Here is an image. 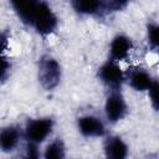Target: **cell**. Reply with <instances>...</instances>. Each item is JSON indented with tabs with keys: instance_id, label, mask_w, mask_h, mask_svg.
Masks as SVG:
<instances>
[{
	"instance_id": "1",
	"label": "cell",
	"mask_w": 159,
	"mask_h": 159,
	"mask_svg": "<svg viewBox=\"0 0 159 159\" xmlns=\"http://www.w3.org/2000/svg\"><path fill=\"white\" fill-rule=\"evenodd\" d=\"M20 20L40 35H50L57 27V16L45 1H12Z\"/></svg>"
},
{
	"instance_id": "2",
	"label": "cell",
	"mask_w": 159,
	"mask_h": 159,
	"mask_svg": "<svg viewBox=\"0 0 159 159\" xmlns=\"http://www.w3.org/2000/svg\"><path fill=\"white\" fill-rule=\"evenodd\" d=\"M39 81L46 89L55 88L61 81V66L50 55L41 56L39 61Z\"/></svg>"
},
{
	"instance_id": "3",
	"label": "cell",
	"mask_w": 159,
	"mask_h": 159,
	"mask_svg": "<svg viewBox=\"0 0 159 159\" xmlns=\"http://www.w3.org/2000/svg\"><path fill=\"white\" fill-rule=\"evenodd\" d=\"M98 78L99 81L107 86L112 92L113 91H118L122 86V83L124 82V73L122 71V68L119 67V65L113 61V60H108L106 61L99 68H98Z\"/></svg>"
},
{
	"instance_id": "4",
	"label": "cell",
	"mask_w": 159,
	"mask_h": 159,
	"mask_svg": "<svg viewBox=\"0 0 159 159\" xmlns=\"http://www.w3.org/2000/svg\"><path fill=\"white\" fill-rule=\"evenodd\" d=\"M53 120L51 118H37L31 119L25 127V138L27 142L39 144L43 142L52 132Z\"/></svg>"
},
{
	"instance_id": "5",
	"label": "cell",
	"mask_w": 159,
	"mask_h": 159,
	"mask_svg": "<svg viewBox=\"0 0 159 159\" xmlns=\"http://www.w3.org/2000/svg\"><path fill=\"white\" fill-rule=\"evenodd\" d=\"M127 111H128L127 103L122 93L118 91L111 92L104 104V112H106L107 119L112 123H117L125 117Z\"/></svg>"
},
{
	"instance_id": "6",
	"label": "cell",
	"mask_w": 159,
	"mask_h": 159,
	"mask_svg": "<svg viewBox=\"0 0 159 159\" xmlns=\"http://www.w3.org/2000/svg\"><path fill=\"white\" fill-rule=\"evenodd\" d=\"M77 127H78L80 133L84 137L93 138V137H103L106 134L104 123L102 122L101 118L96 116L87 114V116L78 118Z\"/></svg>"
},
{
	"instance_id": "7",
	"label": "cell",
	"mask_w": 159,
	"mask_h": 159,
	"mask_svg": "<svg viewBox=\"0 0 159 159\" xmlns=\"http://www.w3.org/2000/svg\"><path fill=\"white\" fill-rule=\"evenodd\" d=\"M124 78H127L129 86L135 91H148L149 87L153 84L155 80H153L152 75L140 67L130 68L125 75Z\"/></svg>"
},
{
	"instance_id": "8",
	"label": "cell",
	"mask_w": 159,
	"mask_h": 159,
	"mask_svg": "<svg viewBox=\"0 0 159 159\" xmlns=\"http://www.w3.org/2000/svg\"><path fill=\"white\" fill-rule=\"evenodd\" d=\"M133 48L132 40L125 36V35H117L113 37L111 45H109V53H111V60L113 61H122L127 58L129 55L130 50Z\"/></svg>"
},
{
	"instance_id": "9",
	"label": "cell",
	"mask_w": 159,
	"mask_h": 159,
	"mask_svg": "<svg viewBox=\"0 0 159 159\" xmlns=\"http://www.w3.org/2000/svg\"><path fill=\"white\" fill-rule=\"evenodd\" d=\"M104 153L107 159H125L128 155V145L120 137L112 135L104 142Z\"/></svg>"
},
{
	"instance_id": "10",
	"label": "cell",
	"mask_w": 159,
	"mask_h": 159,
	"mask_svg": "<svg viewBox=\"0 0 159 159\" xmlns=\"http://www.w3.org/2000/svg\"><path fill=\"white\" fill-rule=\"evenodd\" d=\"M21 139V132L19 128L10 125L0 130V150L4 153H10L16 149Z\"/></svg>"
},
{
	"instance_id": "11",
	"label": "cell",
	"mask_w": 159,
	"mask_h": 159,
	"mask_svg": "<svg viewBox=\"0 0 159 159\" xmlns=\"http://www.w3.org/2000/svg\"><path fill=\"white\" fill-rule=\"evenodd\" d=\"M66 157V150H65V144L60 139L52 140L47 147L45 148L43 152V159H65Z\"/></svg>"
},
{
	"instance_id": "12",
	"label": "cell",
	"mask_w": 159,
	"mask_h": 159,
	"mask_svg": "<svg viewBox=\"0 0 159 159\" xmlns=\"http://www.w3.org/2000/svg\"><path fill=\"white\" fill-rule=\"evenodd\" d=\"M40 157H41V153H40V149H39L37 144L27 142V144L25 145L22 158L24 159H40Z\"/></svg>"
},
{
	"instance_id": "13",
	"label": "cell",
	"mask_w": 159,
	"mask_h": 159,
	"mask_svg": "<svg viewBox=\"0 0 159 159\" xmlns=\"http://www.w3.org/2000/svg\"><path fill=\"white\" fill-rule=\"evenodd\" d=\"M147 35H148V42L153 48L158 47V26L157 24H149L148 25V30H147Z\"/></svg>"
},
{
	"instance_id": "14",
	"label": "cell",
	"mask_w": 159,
	"mask_h": 159,
	"mask_svg": "<svg viewBox=\"0 0 159 159\" xmlns=\"http://www.w3.org/2000/svg\"><path fill=\"white\" fill-rule=\"evenodd\" d=\"M10 68H11V65L9 60L5 56L0 55V81H5L9 77Z\"/></svg>"
},
{
	"instance_id": "15",
	"label": "cell",
	"mask_w": 159,
	"mask_h": 159,
	"mask_svg": "<svg viewBox=\"0 0 159 159\" xmlns=\"http://www.w3.org/2000/svg\"><path fill=\"white\" fill-rule=\"evenodd\" d=\"M158 89H159V84H158L157 81H154L153 84H152V86L149 87V89H148L149 99H150L152 106H153V108H154L155 111L158 109V97H159V94H158Z\"/></svg>"
},
{
	"instance_id": "16",
	"label": "cell",
	"mask_w": 159,
	"mask_h": 159,
	"mask_svg": "<svg viewBox=\"0 0 159 159\" xmlns=\"http://www.w3.org/2000/svg\"><path fill=\"white\" fill-rule=\"evenodd\" d=\"M7 43H9V37L7 35L0 30V55H2V51L6 50L7 47Z\"/></svg>"
}]
</instances>
